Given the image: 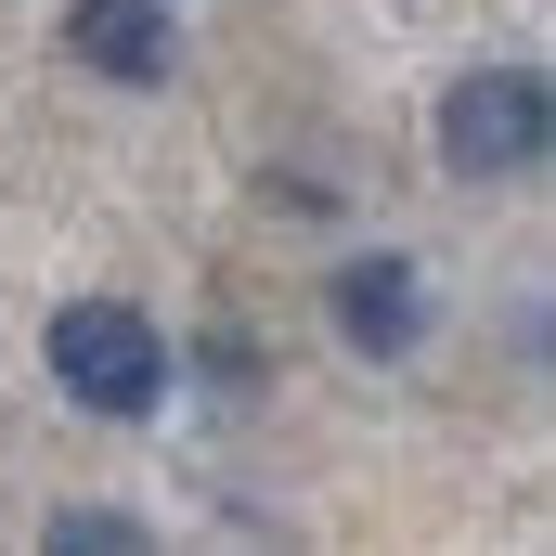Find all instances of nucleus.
Instances as JSON below:
<instances>
[{"label":"nucleus","mask_w":556,"mask_h":556,"mask_svg":"<svg viewBox=\"0 0 556 556\" xmlns=\"http://www.w3.org/2000/svg\"><path fill=\"white\" fill-rule=\"evenodd\" d=\"M39 544H52V556H130V544H142V518H117V505H65Z\"/></svg>","instance_id":"obj_5"},{"label":"nucleus","mask_w":556,"mask_h":556,"mask_svg":"<svg viewBox=\"0 0 556 556\" xmlns=\"http://www.w3.org/2000/svg\"><path fill=\"white\" fill-rule=\"evenodd\" d=\"M544 142H556L544 65H479V78L440 91V168H453V181H531Z\"/></svg>","instance_id":"obj_2"},{"label":"nucleus","mask_w":556,"mask_h":556,"mask_svg":"<svg viewBox=\"0 0 556 556\" xmlns=\"http://www.w3.org/2000/svg\"><path fill=\"white\" fill-rule=\"evenodd\" d=\"M324 311H337V337H350L363 363L427 350V273H415V260H350V273L324 285Z\"/></svg>","instance_id":"obj_4"},{"label":"nucleus","mask_w":556,"mask_h":556,"mask_svg":"<svg viewBox=\"0 0 556 556\" xmlns=\"http://www.w3.org/2000/svg\"><path fill=\"white\" fill-rule=\"evenodd\" d=\"M65 52H78V78L168 91V65H181V13H168V0H65Z\"/></svg>","instance_id":"obj_3"},{"label":"nucleus","mask_w":556,"mask_h":556,"mask_svg":"<svg viewBox=\"0 0 556 556\" xmlns=\"http://www.w3.org/2000/svg\"><path fill=\"white\" fill-rule=\"evenodd\" d=\"M39 350H52V389H65L78 415H104V427H142L168 402V337L142 324L130 298H65Z\"/></svg>","instance_id":"obj_1"}]
</instances>
